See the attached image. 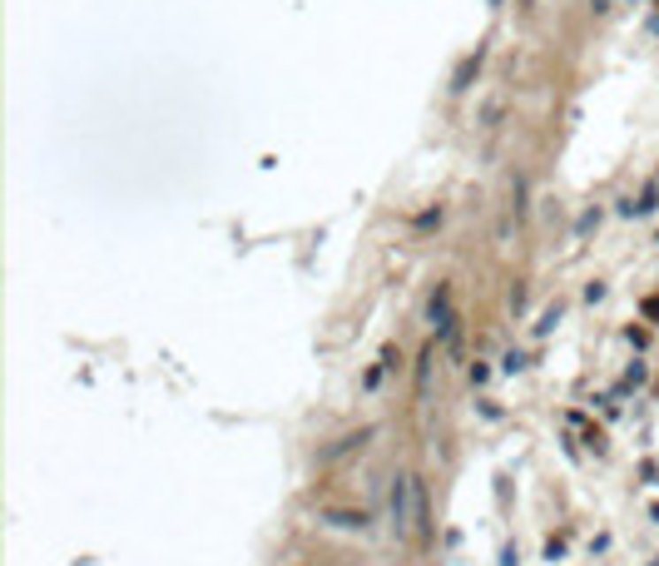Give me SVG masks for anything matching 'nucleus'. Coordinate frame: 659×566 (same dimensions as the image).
Segmentation results:
<instances>
[]
</instances>
